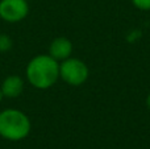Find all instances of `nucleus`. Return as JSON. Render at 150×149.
Instances as JSON below:
<instances>
[{"label": "nucleus", "instance_id": "6e6552de", "mask_svg": "<svg viewBox=\"0 0 150 149\" xmlns=\"http://www.w3.org/2000/svg\"><path fill=\"white\" fill-rule=\"evenodd\" d=\"M132 3L141 11H150V0H132Z\"/></svg>", "mask_w": 150, "mask_h": 149}, {"label": "nucleus", "instance_id": "0eeeda50", "mask_svg": "<svg viewBox=\"0 0 150 149\" xmlns=\"http://www.w3.org/2000/svg\"><path fill=\"white\" fill-rule=\"evenodd\" d=\"M12 48V38L7 34H0V53L8 52Z\"/></svg>", "mask_w": 150, "mask_h": 149}, {"label": "nucleus", "instance_id": "1a4fd4ad", "mask_svg": "<svg viewBox=\"0 0 150 149\" xmlns=\"http://www.w3.org/2000/svg\"><path fill=\"white\" fill-rule=\"evenodd\" d=\"M146 106H148V108L150 110V92H149L148 96H146Z\"/></svg>", "mask_w": 150, "mask_h": 149}, {"label": "nucleus", "instance_id": "423d86ee", "mask_svg": "<svg viewBox=\"0 0 150 149\" xmlns=\"http://www.w3.org/2000/svg\"><path fill=\"white\" fill-rule=\"evenodd\" d=\"M3 98H9V99H15V98L20 96L24 91V81L21 77L18 75H8L7 78L3 81L1 86Z\"/></svg>", "mask_w": 150, "mask_h": 149}, {"label": "nucleus", "instance_id": "f257e3e1", "mask_svg": "<svg viewBox=\"0 0 150 149\" xmlns=\"http://www.w3.org/2000/svg\"><path fill=\"white\" fill-rule=\"evenodd\" d=\"M25 74L33 87L38 90L50 89L59 78V62L49 54L36 55L29 61Z\"/></svg>", "mask_w": 150, "mask_h": 149}, {"label": "nucleus", "instance_id": "20e7f679", "mask_svg": "<svg viewBox=\"0 0 150 149\" xmlns=\"http://www.w3.org/2000/svg\"><path fill=\"white\" fill-rule=\"evenodd\" d=\"M28 13L29 4L26 0H0V17L7 23H20Z\"/></svg>", "mask_w": 150, "mask_h": 149}, {"label": "nucleus", "instance_id": "7ed1b4c3", "mask_svg": "<svg viewBox=\"0 0 150 149\" xmlns=\"http://www.w3.org/2000/svg\"><path fill=\"white\" fill-rule=\"evenodd\" d=\"M90 71L82 60L69 57L59 63V78L70 86H80L88 79Z\"/></svg>", "mask_w": 150, "mask_h": 149}, {"label": "nucleus", "instance_id": "9d476101", "mask_svg": "<svg viewBox=\"0 0 150 149\" xmlns=\"http://www.w3.org/2000/svg\"><path fill=\"white\" fill-rule=\"evenodd\" d=\"M1 99H3V94H1V90H0V103H1Z\"/></svg>", "mask_w": 150, "mask_h": 149}, {"label": "nucleus", "instance_id": "f03ea898", "mask_svg": "<svg viewBox=\"0 0 150 149\" xmlns=\"http://www.w3.org/2000/svg\"><path fill=\"white\" fill-rule=\"evenodd\" d=\"M32 129L30 119L20 110L9 108L0 112V136L9 141H20L28 137Z\"/></svg>", "mask_w": 150, "mask_h": 149}, {"label": "nucleus", "instance_id": "39448f33", "mask_svg": "<svg viewBox=\"0 0 150 149\" xmlns=\"http://www.w3.org/2000/svg\"><path fill=\"white\" fill-rule=\"evenodd\" d=\"M71 53H73V44L66 37H57L53 40L49 46V55L58 62L59 61L62 62L71 57Z\"/></svg>", "mask_w": 150, "mask_h": 149}]
</instances>
